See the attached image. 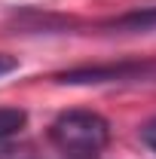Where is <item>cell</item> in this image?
Masks as SVG:
<instances>
[{
  "instance_id": "obj_2",
  "label": "cell",
  "mask_w": 156,
  "mask_h": 159,
  "mask_svg": "<svg viewBox=\"0 0 156 159\" xmlns=\"http://www.w3.org/2000/svg\"><path fill=\"white\" fill-rule=\"evenodd\" d=\"M156 61H117V64H86L55 74V83L64 86H104V83H138L153 80Z\"/></svg>"
},
{
  "instance_id": "obj_5",
  "label": "cell",
  "mask_w": 156,
  "mask_h": 159,
  "mask_svg": "<svg viewBox=\"0 0 156 159\" xmlns=\"http://www.w3.org/2000/svg\"><path fill=\"white\" fill-rule=\"evenodd\" d=\"M141 141H144V144H147V147L156 153V116L147 119V122L141 125Z\"/></svg>"
},
{
  "instance_id": "obj_6",
  "label": "cell",
  "mask_w": 156,
  "mask_h": 159,
  "mask_svg": "<svg viewBox=\"0 0 156 159\" xmlns=\"http://www.w3.org/2000/svg\"><path fill=\"white\" fill-rule=\"evenodd\" d=\"M12 70H19V61L12 58V55H3V52H0V77H6V74H12Z\"/></svg>"
},
{
  "instance_id": "obj_3",
  "label": "cell",
  "mask_w": 156,
  "mask_h": 159,
  "mask_svg": "<svg viewBox=\"0 0 156 159\" xmlns=\"http://www.w3.org/2000/svg\"><path fill=\"white\" fill-rule=\"evenodd\" d=\"M107 28H117V31H150V28H156V9L126 12V16H119V19L107 21Z\"/></svg>"
},
{
  "instance_id": "obj_4",
  "label": "cell",
  "mask_w": 156,
  "mask_h": 159,
  "mask_svg": "<svg viewBox=\"0 0 156 159\" xmlns=\"http://www.w3.org/2000/svg\"><path fill=\"white\" fill-rule=\"evenodd\" d=\"M25 122H28V113L21 107H0V144L12 141L25 129Z\"/></svg>"
},
{
  "instance_id": "obj_1",
  "label": "cell",
  "mask_w": 156,
  "mask_h": 159,
  "mask_svg": "<svg viewBox=\"0 0 156 159\" xmlns=\"http://www.w3.org/2000/svg\"><path fill=\"white\" fill-rule=\"evenodd\" d=\"M49 144L64 159H95L110 144V122L95 110H64L49 125Z\"/></svg>"
}]
</instances>
